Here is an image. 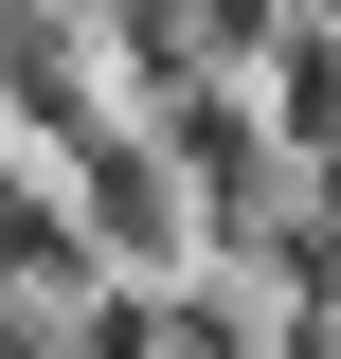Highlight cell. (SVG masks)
Returning <instances> with one entry per match:
<instances>
[{
    "label": "cell",
    "instance_id": "6da1fadb",
    "mask_svg": "<svg viewBox=\"0 0 341 359\" xmlns=\"http://www.w3.org/2000/svg\"><path fill=\"white\" fill-rule=\"evenodd\" d=\"M288 126H305V144L341 126V36H288Z\"/></svg>",
    "mask_w": 341,
    "mask_h": 359
}]
</instances>
